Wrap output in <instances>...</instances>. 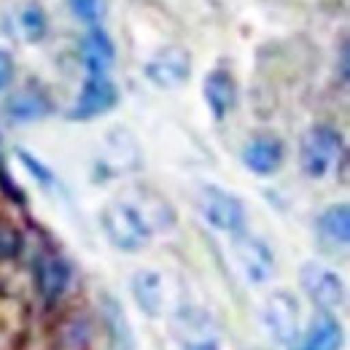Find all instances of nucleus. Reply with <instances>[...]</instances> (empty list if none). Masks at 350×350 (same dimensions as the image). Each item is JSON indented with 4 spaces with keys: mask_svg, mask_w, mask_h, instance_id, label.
Listing matches in <instances>:
<instances>
[{
    "mask_svg": "<svg viewBox=\"0 0 350 350\" xmlns=\"http://www.w3.org/2000/svg\"><path fill=\"white\" fill-rule=\"evenodd\" d=\"M299 283H302L307 297L312 299V305L326 310V312L345 305V283L323 264H305L299 269Z\"/></svg>",
    "mask_w": 350,
    "mask_h": 350,
    "instance_id": "4",
    "label": "nucleus"
},
{
    "mask_svg": "<svg viewBox=\"0 0 350 350\" xmlns=\"http://www.w3.org/2000/svg\"><path fill=\"white\" fill-rule=\"evenodd\" d=\"M132 294L137 299V305L143 307L148 315H159L165 305V288H162V278L157 272H137L132 280Z\"/></svg>",
    "mask_w": 350,
    "mask_h": 350,
    "instance_id": "15",
    "label": "nucleus"
},
{
    "mask_svg": "<svg viewBox=\"0 0 350 350\" xmlns=\"http://www.w3.org/2000/svg\"><path fill=\"white\" fill-rule=\"evenodd\" d=\"M186 350H219L213 342H191V345H186Z\"/></svg>",
    "mask_w": 350,
    "mask_h": 350,
    "instance_id": "23",
    "label": "nucleus"
},
{
    "mask_svg": "<svg viewBox=\"0 0 350 350\" xmlns=\"http://www.w3.org/2000/svg\"><path fill=\"white\" fill-rule=\"evenodd\" d=\"M264 318L278 342L291 345L299 340V307L291 294H286V291L272 294L267 302V310H264Z\"/></svg>",
    "mask_w": 350,
    "mask_h": 350,
    "instance_id": "6",
    "label": "nucleus"
},
{
    "mask_svg": "<svg viewBox=\"0 0 350 350\" xmlns=\"http://www.w3.org/2000/svg\"><path fill=\"white\" fill-rule=\"evenodd\" d=\"M234 256L243 267V272L248 275V280H254V283H264L275 269L272 251L256 237H237L234 240Z\"/></svg>",
    "mask_w": 350,
    "mask_h": 350,
    "instance_id": "9",
    "label": "nucleus"
},
{
    "mask_svg": "<svg viewBox=\"0 0 350 350\" xmlns=\"http://www.w3.org/2000/svg\"><path fill=\"white\" fill-rule=\"evenodd\" d=\"M318 237L332 248H345L350 243L348 205H332L318 216Z\"/></svg>",
    "mask_w": 350,
    "mask_h": 350,
    "instance_id": "14",
    "label": "nucleus"
},
{
    "mask_svg": "<svg viewBox=\"0 0 350 350\" xmlns=\"http://www.w3.org/2000/svg\"><path fill=\"white\" fill-rule=\"evenodd\" d=\"M113 57H116V51H113L111 38L100 27L89 30L81 41V59L87 65L89 76H105L108 68L113 65Z\"/></svg>",
    "mask_w": 350,
    "mask_h": 350,
    "instance_id": "12",
    "label": "nucleus"
},
{
    "mask_svg": "<svg viewBox=\"0 0 350 350\" xmlns=\"http://www.w3.org/2000/svg\"><path fill=\"white\" fill-rule=\"evenodd\" d=\"M70 11H73L76 19L87 22V25H94L105 14V0H70Z\"/></svg>",
    "mask_w": 350,
    "mask_h": 350,
    "instance_id": "20",
    "label": "nucleus"
},
{
    "mask_svg": "<svg viewBox=\"0 0 350 350\" xmlns=\"http://www.w3.org/2000/svg\"><path fill=\"white\" fill-rule=\"evenodd\" d=\"M14 79V59L8 51L0 49V89H5Z\"/></svg>",
    "mask_w": 350,
    "mask_h": 350,
    "instance_id": "22",
    "label": "nucleus"
},
{
    "mask_svg": "<svg viewBox=\"0 0 350 350\" xmlns=\"http://www.w3.org/2000/svg\"><path fill=\"white\" fill-rule=\"evenodd\" d=\"M22 30L27 41H41L46 33V16L38 5H27L22 11Z\"/></svg>",
    "mask_w": 350,
    "mask_h": 350,
    "instance_id": "19",
    "label": "nucleus"
},
{
    "mask_svg": "<svg viewBox=\"0 0 350 350\" xmlns=\"http://www.w3.org/2000/svg\"><path fill=\"white\" fill-rule=\"evenodd\" d=\"M49 111H51V103H49L44 89L38 87L19 89L5 103V113L14 122H36V119H44Z\"/></svg>",
    "mask_w": 350,
    "mask_h": 350,
    "instance_id": "11",
    "label": "nucleus"
},
{
    "mask_svg": "<svg viewBox=\"0 0 350 350\" xmlns=\"http://www.w3.org/2000/svg\"><path fill=\"white\" fill-rule=\"evenodd\" d=\"M111 337H113V350H135L132 345V337H130V329L124 323V315L122 312H113L111 315Z\"/></svg>",
    "mask_w": 350,
    "mask_h": 350,
    "instance_id": "21",
    "label": "nucleus"
},
{
    "mask_svg": "<svg viewBox=\"0 0 350 350\" xmlns=\"http://www.w3.org/2000/svg\"><path fill=\"white\" fill-rule=\"evenodd\" d=\"M189 73H191V57H189V51H183V49H178V46L159 51V54L146 65L148 81H154L157 87H162V89L180 87V84L189 79Z\"/></svg>",
    "mask_w": 350,
    "mask_h": 350,
    "instance_id": "7",
    "label": "nucleus"
},
{
    "mask_svg": "<svg viewBox=\"0 0 350 350\" xmlns=\"http://www.w3.org/2000/svg\"><path fill=\"white\" fill-rule=\"evenodd\" d=\"M345 154V140L342 135L329 127V124H318V127H310L302 137V146H299V165L305 175L310 178H326L332 173L340 159Z\"/></svg>",
    "mask_w": 350,
    "mask_h": 350,
    "instance_id": "1",
    "label": "nucleus"
},
{
    "mask_svg": "<svg viewBox=\"0 0 350 350\" xmlns=\"http://www.w3.org/2000/svg\"><path fill=\"white\" fill-rule=\"evenodd\" d=\"M119 103V92L113 87V81L108 76H89L76 105L70 108V119H94V116H103L108 113L113 105Z\"/></svg>",
    "mask_w": 350,
    "mask_h": 350,
    "instance_id": "5",
    "label": "nucleus"
},
{
    "mask_svg": "<svg viewBox=\"0 0 350 350\" xmlns=\"http://www.w3.org/2000/svg\"><path fill=\"white\" fill-rule=\"evenodd\" d=\"M59 348L62 350H89L92 348V326L84 318H73L59 332Z\"/></svg>",
    "mask_w": 350,
    "mask_h": 350,
    "instance_id": "17",
    "label": "nucleus"
},
{
    "mask_svg": "<svg viewBox=\"0 0 350 350\" xmlns=\"http://www.w3.org/2000/svg\"><path fill=\"white\" fill-rule=\"evenodd\" d=\"M100 224H103L105 237L119 251H140L151 237L148 221L130 202H108L100 213Z\"/></svg>",
    "mask_w": 350,
    "mask_h": 350,
    "instance_id": "2",
    "label": "nucleus"
},
{
    "mask_svg": "<svg viewBox=\"0 0 350 350\" xmlns=\"http://www.w3.org/2000/svg\"><path fill=\"white\" fill-rule=\"evenodd\" d=\"M286 148L280 143V137L275 135H259L254 137L245 151H243V162L248 170H254L256 175H272L280 165H283Z\"/></svg>",
    "mask_w": 350,
    "mask_h": 350,
    "instance_id": "10",
    "label": "nucleus"
},
{
    "mask_svg": "<svg viewBox=\"0 0 350 350\" xmlns=\"http://www.w3.org/2000/svg\"><path fill=\"white\" fill-rule=\"evenodd\" d=\"M197 208L202 213V219L208 221L211 226H216L221 232H232L237 234L245 224V208L243 202L224 191L219 186H202L200 194H197Z\"/></svg>",
    "mask_w": 350,
    "mask_h": 350,
    "instance_id": "3",
    "label": "nucleus"
},
{
    "mask_svg": "<svg viewBox=\"0 0 350 350\" xmlns=\"http://www.w3.org/2000/svg\"><path fill=\"white\" fill-rule=\"evenodd\" d=\"M22 245H25L22 232H19L8 219H0V262L16 259L19 251H22Z\"/></svg>",
    "mask_w": 350,
    "mask_h": 350,
    "instance_id": "18",
    "label": "nucleus"
},
{
    "mask_svg": "<svg viewBox=\"0 0 350 350\" xmlns=\"http://www.w3.org/2000/svg\"><path fill=\"white\" fill-rule=\"evenodd\" d=\"M205 100H208V108L213 111V116L224 119L234 108V103H237V84H234L232 73L213 70L205 79Z\"/></svg>",
    "mask_w": 350,
    "mask_h": 350,
    "instance_id": "13",
    "label": "nucleus"
},
{
    "mask_svg": "<svg viewBox=\"0 0 350 350\" xmlns=\"http://www.w3.org/2000/svg\"><path fill=\"white\" fill-rule=\"evenodd\" d=\"M342 348V326L332 315L315 318L305 337V350H340Z\"/></svg>",
    "mask_w": 350,
    "mask_h": 350,
    "instance_id": "16",
    "label": "nucleus"
},
{
    "mask_svg": "<svg viewBox=\"0 0 350 350\" xmlns=\"http://www.w3.org/2000/svg\"><path fill=\"white\" fill-rule=\"evenodd\" d=\"M36 286H38V294L44 297V302L49 305L57 302L65 294V288L70 286V264L57 254H44L36 262Z\"/></svg>",
    "mask_w": 350,
    "mask_h": 350,
    "instance_id": "8",
    "label": "nucleus"
}]
</instances>
